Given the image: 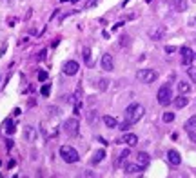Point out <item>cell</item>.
I'll use <instances>...</instances> for the list:
<instances>
[{"label": "cell", "mask_w": 196, "mask_h": 178, "mask_svg": "<svg viewBox=\"0 0 196 178\" xmlns=\"http://www.w3.org/2000/svg\"><path fill=\"white\" fill-rule=\"evenodd\" d=\"M144 113H145L144 106H140V104H131V106L125 109V122H129V124L133 126V124H136L138 120H142Z\"/></svg>", "instance_id": "obj_1"}, {"label": "cell", "mask_w": 196, "mask_h": 178, "mask_svg": "<svg viewBox=\"0 0 196 178\" xmlns=\"http://www.w3.org/2000/svg\"><path fill=\"white\" fill-rule=\"evenodd\" d=\"M60 156H62V160H64L65 164H75V162L80 160L78 151H76L75 147H71V146H62V147H60Z\"/></svg>", "instance_id": "obj_2"}, {"label": "cell", "mask_w": 196, "mask_h": 178, "mask_svg": "<svg viewBox=\"0 0 196 178\" xmlns=\"http://www.w3.org/2000/svg\"><path fill=\"white\" fill-rule=\"evenodd\" d=\"M156 98H158V104L160 106H169L171 102H173V91H171V86H162L160 89H158V95H156Z\"/></svg>", "instance_id": "obj_3"}, {"label": "cell", "mask_w": 196, "mask_h": 178, "mask_svg": "<svg viewBox=\"0 0 196 178\" xmlns=\"http://www.w3.org/2000/svg\"><path fill=\"white\" fill-rule=\"evenodd\" d=\"M64 131H65L69 136H76L78 131H80V122H78V118H76V116L67 118V120L64 122Z\"/></svg>", "instance_id": "obj_4"}, {"label": "cell", "mask_w": 196, "mask_h": 178, "mask_svg": "<svg viewBox=\"0 0 196 178\" xmlns=\"http://www.w3.org/2000/svg\"><path fill=\"white\" fill-rule=\"evenodd\" d=\"M136 78L142 80L144 84H153V82L158 78V73H156L154 69H140V71L136 73Z\"/></svg>", "instance_id": "obj_5"}, {"label": "cell", "mask_w": 196, "mask_h": 178, "mask_svg": "<svg viewBox=\"0 0 196 178\" xmlns=\"http://www.w3.org/2000/svg\"><path fill=\"white\" fill-rule=\"evenodd\" d=\"M78 69H80V65H78V62H75V60H67V62L64 64V73H65L67 76H75V75L78 73Z\"/></svg>", "instance_id": "obj_6"}, {"label": "cell", "mask_w": 196, "mask_h": 178, "mask_svg": "<svg viewBox=\"0 0 196 178\" xmlns=\"http://www.w3.org/2000/svg\"><path fill=\"white\" fill-rule=\"evenodd\" d=\"M180 51H182V62H184V65H191V62L194 60V53H193V49H191V47H187V45H184Z\"/></svg>", "instance_id": "obj_7"}, {"label": "cell", "mask_w": 196, "mask_h": 178, "mask_svg": "<svg viewBox=\"0 0 196 178\" xmlns=\"http://www.w3.org/2000/svg\"><path fill=\"white\" fill-rule=\"evenodd\" d=\"M164 36H165V27L164 25H156L154 29L149 31V38L151 40H162Z\"/></svg>", "instance_id": "obj_8"}, {"label": "cell", "mask_w": 196, "mask_h": 178, "mask_svg": "<svg viewBox=\"0 0 196 178\" xmlns=\"http://www.w3.org/2000/svg\"><path fill=\"white\" fill-rule=\"evenodd\" d=\"M113 67H115V62H113V56H111L109 53H105V55H102V69H104V71H113Z\"/></svg>", "instance_id": "obj_9"}, {"label": "cell", "mask_w": 196, "mask_h": 178, "mask_svg": "<svg viewBox=\"0 0 196 178\" xmlns=\"http://www.w3.org/2000/svg\"><path fill=\"white\" fill-rule=\"evenodd\" d=\"M118 144H127L129 147H135V146L138 144V136H136V135H133V133H127L124 138H120V140H118Z\"/></svg>", "instance_id": "obj_10"}, {"label": "cell", "mask_w": 196, "mask_h": 178, "mask_svg": "<svg viewBox=\"0 0 196 178\" xmlns=\"http://www.w3.org/2000/svg\"><path fill=\"white\" fill-rule=\"evenodd\" d=\"M167 160H169V164H171V166H180V164H182V156H180V153H178V151H174V149L167 151Z\"/></svg>", "instance_id": "obj_11"}, {"label": "cell", "mask_w": 196, "mask_h": 178, "mask_svg": "<svg viewBox=\"0 0 196 178\" xmlns=\"http://www.w3.org/2000/svg\"><path fill=\"white\" fill-rule=\"evenodd\" d=\"M24 136H25L27 142H35L36 140V129L33 126H25L24 127Z\"/></svg>", "instance_id": "obj_12"}, {"label": "cell", "mask_w": 196, "mask_h": 178, "mask_svg": "<svg viewBox=\"0 0 196 178\" xmlns=\"http://www.w3.org/2000/svg\"><path fill=\"white\" fill-rule=\"evenodd\" d=\"M145 167H142L140 164H127L125 166V173L127 175H136V173H142Z\"/></svg>", "instance_id": "obj_13"}, {"label": "cell", "mask_w": 196, "mask_h": 178, "mask_svg": "<svg viewBox=\"0 0 196 178\" xmlns=\"http://www.w3.org/2000/svg\"><path fill=\"white\" fill-rule=\"evenodd\" d=\"M149 160H151V158H149V155H147V153H144V151L136 155V164H140L142 167H147V166H149Z\"/></svg>", "instance_id": "obj_14"}, {"label": "cell", "mask_w": 196, "mask_h": 178, "mask_svg": "<svg viewBox=\"0 0 196 178\" xmlns=\"http://www.w3.org/2000/svg\"><path fill=\"white\" fill-rule=\"evenodd\" d=\"M187 0H173V7H174V11H178V13H184V11H187Z\"/></svg>", "instance_id": "obj_15"}, {"label": "cell", "mask_w": 196, "mask_h": 178, "mask_svg": "<svg viewBox=\"0 0 196 178\" xmlns=\"http://www.w3.org/2000/svg\"><path fill=\"white\" fill-rule=\"evenodd\" d=\"M173 102H174L176 109H182V107H185V106L189 104V98H187L185 95H180V96H176V98H174Z\"/></svg>", "instance_id": "obj_16"}, {"label": "cell", "mask_w": 196, "mask_h": 178, "mask_svg": "<svg viewBox=\"0 0 196 178\" xmlns=\"http://www.w3.org/2000/svg\"><path fill=\"white\" fill-rule=\"evenodd\" d=\"M102 120H104V124H105L107 127H111V129H115V127H118V120H116L115 116H109V115H105V116H104Z\"/></svg>", "instance_id": "obj_17"}, {"label": "cell", "mask_w": 196, "mask_h": 178, "mask_svg": "<svg viewBox=\"0 0 196 178\" xmlns=\"http://www.w3.org/2000/svg\"><path fill=\"white\" fill-rule=\"evenodd\" d=\"M178 91H180V95H187V93H191V84H189V82H185V80L178 82Z\"/></svg>", "instance_id": "obj_18"}, {"label": "cell", "mask_w": 196, "mask_h": 178, "mask_svg": "<svg viewBox=\"0 0 196 178\" xmlns=\"http://www.w3.org/2000/svg\"><path fill=\"white\" fill-rule=\"evenodd\" d=\"M129 155H131V151H129V149H124V151H122V155L118 156V160L115 162V166H122V164L129 158Z\"/></svg>", "instance_id": "obj_19"}, {"label": "cell", "mask_w": 196, "mask_h": 178, "mask_svg": "<svg viewBox=\"0 0 196 178\" xmlns=\"http://www.w3.org/2000/svg\"><path fill=\"white\" fill-rule=\"evenodd\" d=\"M82 56H84V60H85L87 65H93V60H91V49H89V47H84Z\"/></svg>", "instance_id": "obj_20"}, {"label": "cell", "mask_w": 196, "mask_h": 178, "mask_svg": "<svg viewBox=\"0 0 196 178\" xmlns=\"http://www.w3.org/2000/svg\"><path fill=\"white\" fill-rule=\"evenodd\" d=\"M104 158H105V151H104V149H100V151H96V153H95V156H93V160H91V162H93V164H98V162H102Z\"/></svg>", "instance_id": "obj_21"}, {"label": "cell", "mask_w": 196, "mask_h": 178, "mask_svg": "<svg viewBox=\"0 0 196 178\" xmlns=\"http://www.w3.org/2000/svg\"><path fill=\"white\" fill-rule=\"evenodd\" d=\"M184 127H185V131H187V133L194 129V127H196V115H194V116H191V118L185 122V126H184Z\"/></svg>", "instance_id": "obj_22"}, {"label": "cell", "mask_w": 196, "mask_h": 178, "mask_svg": "<svg viewBox=\"0 0 196 178\" xmlns=\"http://www.w3.org/2000/svg\"><path fill=\"white\" fill-rule=\"evenodd\" d=\"M4 131H5L7 135H13V133H15V126H13L11 120H5V122H4Z\"/></svg>", "instance_id": "obj_23"}, {"label": "cell", "mask_w": 196, "mask_h": 178, "mask_svg": "<svg viewBox=\"0 0 196 178\" xmlns=\"http://www.w3.org/2000/svg\"><path fill=\"white\" fill-rule=\"evenodd\" d=\"M107 87H109V80H107V78H102V80L98 82V89H100V91H107Z\"/></svg>", "instance_id": "obj_24"}, {"label": "cell", "mask_w": 196, "mask_h": 178, "mask_svg": "<svg viewBox=\"0 0 196 178\" xmlns=\"http://www.w3.org/2000/svg\"><path fill=\"white\" fill-rule=\"evenodd\" d=\"M75 115L76 116L82 115V100H75Z\"/></svg>", "instance_id": "obj_25"}, {"label": "cell", "mask_w": 196, "mask_h": 178, "mask_svg": "<svg viewBox=\"0 0 196 178\" xmlns=\"http://www.w3.org/2000/svg\"><path fill=\"white\" fill-rule=\"evenodd\" d=\"M162 118H164V122H165V124H169V122H173V120H174V113H164V116H162Z\"/></svg>", "instance_id": "obj_26"}, {"label": "cell", "mask_w": 196, "mask_h": 178, "mask_svg": "<svg viewBox=\"0 0 196 178\" xmlns=\"http://www.w3.org/2000/svg\"><path fill=\"white\" fill-rule=\"evenodd\" d=\"M187 73H189V76H191V80L196 84V67L193 65H189V69H187Z\"/></svg>", "instance_id": "obj_27"}, {"label": "cell", "mask_w": 196, "mask_h": 178, "mask_svg": "<svg viewBox=\"0 0 196 178\" xmlns=\"http://www.w3.org/2000/svg\"><path fill=\"white\" fill-rule=\"evenodd\" d=\"M49 91H51V86H49V84L42 86V89H40V93H42L44 96H49Z\"/></svg>", "instance_id": "obj_28"}, {"label": "cell", "mask_w": 196, "mask_h": 178, "mask_svg": "<svg viewBox=\"0 0 196 178\" xmlns=\"http://www.w3.org/2000/svg\"><path fill=\"white\" fill-rule=\"evenodd\" d=\"M75 100H82V86H76V89H75Z\"/></svg>", "instance_id": "obj_29"}, {"label": "cell", "mask_w": 196, "mask_h": 178, "mask_svg": "<svg viewBox=\"0 0 196 178\" xmlns=\"http://www.w3.org/2000/svg\"><path fill=\"white\" fill-rule=\"evenodd\" d=\"M38 80H40V82L47 80V73H45V71H38Z\"/></svg>", "instance_id": "obj_30"}, {"label": "cell", "mask_w": 196, "mask_h": 178, "mask_svg": "<svg viewBox=\"0 0 196 178\" xmlns=\"http://www.w3.org/2000/svg\"><path fill=\"white\" fill-rule=\"evenodd\" d=\"M189 136H191V140L196 144V127L193 129V131H189Z\"/></svg>", "instance_id": "obj_31"}, {"label": "cell", "mask_w": 196, "mask_h": 178, "mask_svg": "<svg viewBox=\"0 0 196 178\" xmlns=\"http://www.w3.org/2000/svg\"><path fill=\"white\" fill-rule=\"evenodd\" d=\"M120 40H122V45H127V44H129V36H127V35H124Z\"/></svg>", "instance_id": "obj_32"}, {"label": "cell", "mask_w": 196, "mask_h": 178, "mask_svg": "<svg viewBox=\"0 0 196 178\" xmlns=\"http://www.w3.org/2000/svg\"><path fill=\"white\" fill-rule=\"evenodd\" d=\"M165 53H176V47L174 45H167L165 47Z\"/></svg>", "instance_id": "obj_33"}, {"label": "cell", "mask_w": 196, "mask_h": 178, "mask_svg": "<svg viewBox=\"0 0 196 178\" xmlns=\"http://www.w3.org/2000/svg\"><path fill=\"white\" fill-rule=\"evenodd\" d=\"M87 118H89V122L93 124V122H95V111H89V113H87Z\"/></svg>", "instance_id": "obj_34"}, {"label": "cell", "mask_w": 196, "mask_h": 178, "mask_svg": "<svg viewBox=\"0 0 196 178\" xmlns=\"http://www.w3.org/2000/svg\"><path fill=\"white\" fill-rule=\"evenodd\" d=\"M44 58H45V49H42L40 55H38V60H44Z\"/></svg>", "instance_id": "obj_35"}, {"label": "cell", "mask_w": 196, "mask_h": 178, "mask_svg": "<svg viewBox=\"0 0 196 178\" xmlns=\"http://www.w3.org/2000/svg\"><path fill=\"white\" fill-rule=\"evenodd\" d=\"M5 49H7V44L4 42V44H2V49H0V55H4V53H5Z\"/></svg>", "instance_id": "obj_36"}, {"label": "cell", "mask_w": 196, "mask_h": 178, "mask_svg": "<svg viewBox=\"0 0 196 178\" xmlns=\"http://www.w3.org/2000/svg\"><path fill=\"white\" fill-rule=\"evenodd\" d=\"M189 25H196V16L193 18V20H191V22H189Z\"/></svg>", "instance_id": "obj_37"}, {"label": "cell", "mask_w": 196, "mask_h": 178, "mask_svg": "<svg viewBox=\"0 0 196 178\" xmlns=\"http://www.w3.org/2000/svg\"><path fill=\"white\" fill-rule=\"evenodd\" d=\"M194 58H196V53H194Z\"/></svg>", "instance_id": "obj_38"}, {"label": "cell", "mask_w": 196, "mask_h": 178, "mask_svg": "<svg viewBox=\"0 0 196 178\" xmlns=\"http://www.w3.org/2000/svg\"><path fill=\"white\" fill-rule=\"evenodd\" d=\"M73 2H76V0H73Z\"/></svg>", "instance_id": "obj_39"}, {"label": "cell", "mask_w": 196, "mask_h": 178, "mask_svg": "<svg viewBox=\"0 0 196 178\" xmlns=\"http://www.w3.org/2000/svg\"><path fill=\"white\" fill-rule=\"evenodd\" d=\"M194 2H196V0H194Z\"/></svg>", "instance_id": "obj_40"}]
</instances>
